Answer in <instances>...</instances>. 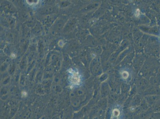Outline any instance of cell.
<instances>
[{
	"instance_id": "1",
	"label": "cell",
	"mask_w": 160,
	"mask_h": 119,
	"mask_svg": "<svg viewBox=\"0 0 160 119\" xmlns=\"http://www.w3.org/2000/svg\"><path fill=\"white\" fill-rule=\"evenodd\" d=\"M69 72L72 74L70 78V81L71 83L74 84V85H79L80 82H81V79H80V76L78 74L74 71L73 69H69Z\"/></svg>"
},
{
	"instance_id": "2",
	"label": "cell",
	"mask_w": 160,
	"mask_h": 119,
	"mask_svg": "<svg viewBox=\"0 0 160 119\" xmlns=\"http://www.w3.org/2000/svg\"><path fill=\"white\" fill-rule=\"evenodd\" d=\"M113 114L114 117H118L120 114V111L118 109H115L113 112Z\"/></svg>"
},
{
	"instance_id": "3",
	"label": "cell",
	"mask_w": 160,
	"mask_h": 119,
	"mask_svg": "<svg viewBox=\"0 0 160 119\" xmlns=\"http://www.w3.org/2000/svg\"><path fill=\"white\" fill-rule=\"evenodd\" d=\"M32 2H30V1H27V2L29 5H34V4H37L39 2V1H32Z\"/></svg>"
},
{
	"instance_id": "4",
	"label": "cell",
	"mask_w": 160,
	"mask_h": 119,
	"mask_svg": "<svg viewBox=\"0 0 160 119\" xmlns=\"http://www.w3.org/2000/svg\"><path fill=\"white\" fill-rule=\"evenodd\" d=\"M122 75L123 77L124 78V79H127V78L128 77L129 74L127 72H123L122 74Z\"/></svg>"
},
{
	"instance_id": "5",
	"label": "cell",
	"mask_w": 160,
	"mask_h": 119,
	"mask_svg": "<svg viewBox=\"0 0 160 119\" xmlns=\"http://www.w3.org/2000/svg\"><path fill=\"white\" fill-rule=\"evenodd\" d=\"M139 9H137L136 10V13H135V15H136V17H138L139 15Z\"/></svg>"
},
{
	"instance_id": "6",
	"label": "cell",
	"mask_w": 160,
	"mask_h": 119,
	"mask_svg": "<svg viewBox=\"0 0 160 119\" xmlns=\"http://www.w3.org/2000/svg\"><path fill=\"white\" fill-rule=\"evenodd\" d=\"M11 56L13 58H14L16 57V55L12 53L11 55Z\"/></svg>"
}]
</instances>
